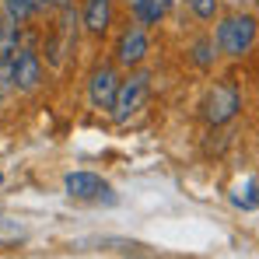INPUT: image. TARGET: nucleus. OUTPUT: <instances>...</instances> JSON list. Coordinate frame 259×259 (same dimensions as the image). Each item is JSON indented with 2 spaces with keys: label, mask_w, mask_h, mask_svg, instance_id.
I'll return each instance as SVG.
<instances>
[{
  "label": "nucleus",
  "mask_w": 259,
  "mask_h": 259,
  "mask_svg": "<svg viewBox=\"0 0 259 259\" xmlns=\"http://www.w3.org/2000/svg\"><path fill=\"white\" fill-rule=\"evenodd\" d=\"M256 18L252 14H231V18H224L221 25H217L214 32V42L221 53H228V56H245L252 46H256Z\"/></svg>",
  "instance_id": "f257e3e1"
},
{
  "label": "nucleus",
  "mask_w": 259,
  "mask_h": 259,
  "mask_svg": "<svg viewBox=\"0 0 259 259\" xmlns=\"http://www.w3.org/2000/svg\"><path fill=\"white\" fill-rule=\"evenodd\" d=\"M147 91H151V77L147 74H133L126 81H119L116 102H112V119L116 123H126L133 112H140L144 102H147Z\"/></svg>",
  "instance_id": "f03ea898"
},
{
  "label": "nucleus",
  "mask_w": 259,
  "mask_h": 259,
  "mask_svg": "<svg viewBox=\"0 0 259 259\" xmlns=\"http://www.w3.org/2000/svg\"><path fill=\"white\" fill-rule=\"evenodd\" d=\"M63 186H67V193L74 200H84V203H116L112 186L95 172H70L63 179Z\"/></svg>",
  "instance_id": "7ed1b4c3"
},
{
  "label": "nucleus",
  "mask_w": 259,
  "mask_h": 259,
  "mask_svg": "<svg viewBox=\"0 0 259 259\" xmlns=\"http://www.w3.org/2000/svg\"><path fill=\"white\" fill-rule=\"evenodd\" d=\"M238 109H242V98H238V91L231 84H214L210 95L203 98V119H207L210 126L231 123V119L238 116Z\"/></svg>",
  "instance_id": "20e7f679"
},
{
  "label": "nucleus",
  "mask_w": 259,
  "mask_h": 259,
  "mask_svg": "<svg viewBox=\"0 0 259 259\" xmlns=\"http://www.w3.org/2000/svg\"><path fill=\"white\" fill-rule=\"evenodd\" d=\"M116 91H119V77L112 67H98L91 74V88H88V98L95 109H109L112 112V102H116Z\"/></svg>",
  "instance_id": "39448f33"
},
{
  "label": "nucleus",
  "mask_w": 259,
  "mask_h": 259,
  "mask_svg": "<svg viewBox=\"0 0 259 259\" xmlns=\"http://www.w3.org/2000/svg\"><path fill=\"white\" fill-rule=\"evenodd\" d=\"M42 81V60L35 49H18L14 56V88L18 91H32Z\"/></svg>",
  "instance_id": "423d86ee"
},
{
  "label": "nucleus",
  "mask_w": 259,
  "mask_h": 259,
  "mask_svg": "<svg viewBox=\"0 0 259 259\" xmlns=\"http://www.w3.org/2000/svg\"><path fill=\"white\" fill-rule=\"evenodd\" d=\"M144 56H147V32L144 28H126L119 46H116V60L123 67H137Z\"/></svg>",
  "instance_id": "0eeeda50"
},
{
  "label": "nucleus",
  "mask_w": 259,
  "mask_h": 259,
  "mask_svg": "<svg viewBox=\"0 0 259 259\" xmlns=\"http://www.w3.org/2000/svg\"><path fill=\"white\" fill-rule=\"evenodd\" d=\"M109 21H112V7H109V0H88L84 7V28L91 35H102L105 28H109Z\"/></svg>",
  "instance_id": "6e6552de"
},
{
  "label": "nucleus",
  "mask_w": 259,
  "mask_h": 259,
  "mask_svg": "<svg viewBox=\"0 0 259 259\" xmlns=\"http://www.w3.org/2000/svg\"><path fill=\"white\" fill-rule=\"evenodd\" d=\"M231 203H235V207H245V210H256L259 207V186L252 182V179H245L242 186H235Z\"/></svg>",
  "instance_id": "1a4fd4ad"
},
{
  "label": "nucleus",
  "mask_w": 259,
  "mask_h": 259,
  "mask_svg": "<svg viewBox=\"0 0 259 259\" xmlns=\"http://www.w3.org/2000/svg\"><path fill=\"white\" fill-rule=\"evenodd\" d=\"M161 14H165V0H144V4L137 7V18H140V25H154Z\"/></svg>",
  "instance_id": "9d476101"
},
{
  "label": "nucleus",
  "mask_w": 259,
  "mask_h": 259,
  "mask_svg": "<svg viewBox=\"0 0 259 259\" xmlns=\"http://www.w3.org/2000/svg\"><path fill=\"white\" fill-rule=\"evenodd\" d=\"M193 60H196L200 67H210V63H214V42H210V39H200V42L193 46Z\"/></svg>",
  "instance_id": "9b49d317"
},
{
  "label": "nucleus",
  "mask_w": 259,
  "mask_h": 259,
  "mask_svg": "<svg viewBox=\"0 0 259 259\" xmlns=\"http://www.w3.org/2000/svg\"><path fill=\"white\" fill-rule=\"evenodd\" d=\"M14 91V60H0V95Z\"/></svg>",
  "instance_id": "f8f14e48"
},
{
  "label": "nucleus",
  "mask_w": 259,
  "mask_h": 259,
  "mask_svg": "<svg viewBox=\"0 0 259 259\" xmlns=\"http://www.w3.org/2000/svg\"><path fill=\"white\" fill-rule=\"evenodd\" d=\"M189 7H193V14L203 18V21H210L217 14V0H189Z\"/></svg>",
  "instance_id": "ddd939ff"
},
{
  "label": "nucleus",
  "mask_w": 259,
  "mask_h": 259,
  "mask_svg": "<svg viewBox=\"0 0 259 259\" xmlns=\"http://www.w3.org/2000/svg\"><path fill=\"white\" fill-rule=\"evenodd\" d=\"M46 7H49V0H32V11H35V14H39V11H46Z\"/></svg>",
  "instance_id": "4468645a"
},
{
  "label": "nucleus",
  "mask_w": 259,
  "mask_h": 259,
  "mask_svg": "<svg viewBox=\"0 0 259 259\" xmlns=\"http://www.w3.org/2000/svg\"><path fill=\"white\" fill-rule=\"evenodd\" d=\"M49 4H56V7H63V11H67V0H49Z\"/></svg>",
  "instance_id": "2eb2a0df"
},
{
  "label": "nucleus",
  "mask_w": 259,
  "mask_h": 259,
  "mask_svg": "<svg viewBox=\"0 0 259 259\" xmlns=\"http://www.w3.org/2000/svg\"><path fill=\"white\" fill-rule=\"evenodd\" d=\"M130 4H133V11H137V7H140V4H144V0H130Z\"/></svg>",
  "instance_id": "dca6fc26"
}]
</instances>
